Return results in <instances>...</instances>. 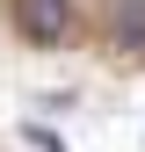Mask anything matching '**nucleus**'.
<instances>
[{
    "mask_svg": "<svg viewBox=\"0 0 145 152\" xmlns=\"http://www.w3.org/2000/svg\"><path fill=\"white\" fill-rule=\"evenodd\" d=\"M15 22H22L29 44H65L72 7H65V0H15Z\"/></svg>",
    "mask_w": 145,
    "mask_h": 152,
    "instance_id": "obj_1",
    "label": "nucleus"
}]
</instances>
